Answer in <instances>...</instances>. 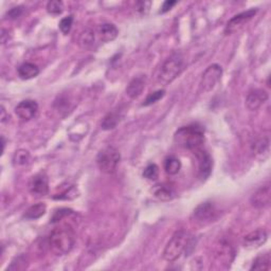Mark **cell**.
Instances as JSON below:
<instances>
[{"instance_id":"14","label":"cell","mask_w":271,"mask_h":271,"mask_svg":"<svg viewBox=\"0 0 271 271\" xmlns=\"http://www.w3.org/2000/svg\"><path fill=\"white\" fill-rule=\"evenodd\" d=\"M234 249L226 240L220 242L215 250V258L219 263H222L226 266H230V264L234 259Z\"/></svg>"},{"instance_id":"12","label":"cell","mask_w":271,"mask_h":271,"mask_svg":"<svg viewBox=\"0 0 271 271\" xmlns=\"http://www.w3.org/2000/svg\"><path fill=\"white\" fill-rule=\"evenodd\" d=\"M268 233L265 229H256L248 233L243 239V246L247 249H256L266 243Z\"/></svg>"},{"instance_id":"7","label":"cell","mask_w":271,"mask_h":271,"mask_svg":"<svg viewBox=\"0 0 271 271\" xmlns=\"http://www.w3.org/2000/svg\"><path fill=\"white\" fill-rule=\"evenodd\" d=\"M218 211L215 205L211 202L203 203L196 207L193 212V218L198 224H208L217 217Z\"/></svg>"},{"instance_id":"6","label":"cell","mask_w":271,"mask_h":271,"mask_svg":"<svg viewBox=\"0 0 271 271\" xmlns=\"http://www.w3.org/2000/svg\"><path fill=\"white\" fill-rule=\"evenodd\" d=\"M223 75V68L217 64L210 65L203 73L202 79H200V87L206 93L212 90L217 83L220 81Z\"/></svg>"},{"instance_id":"1","label":"cell","mask_w":271,"mask_h":271,"mask_svg":"<svg viewBox=\"0 0 271 271\" xmlns=\"http://www.w3.org/2000/svg\"><path fill=\"white\" fill-rule=\"evenodd\" d=\"M74 243V231L69 226L55 228L49 236V248L57 256L68 254L72 250Z\"/></svg>"},{"instance_id":"35","label":"cell","mask_w":271,"mask_h":271,"mask_svg":"<svg viewBox=\"0 0 271 271\" xmlns=\"http://www.w3.org/2000/svg\"><path fill=\"white\" fill-rule=\"evenodd\" d=\"M175 5H176V2H165V3L163 4V6L161 7V11H160V12H161V13H166V12H168L169 10L172 9Z\"/></svg>"},{"instance_id":"9","label":"cell","mask_w":271,"mask_h":271,"mask_svg":"<svg viewBox=\"0 0 271 271\" xmlns=\"http://www.w3.org/2000/svg\"><path fill=\"white\" fill-rule=\"evenodd\" d=\"M271 203V188L266 185L257 189L250 197V204L255 209H265Z\"/></svg>"},{"instance_id":"23","label":"cell","mask_w":271,"mask_h":271,"mask_svg":"<svg viewBox=\"0 0 271 271\" xmlns=\"http://www.w3.org/2000/svg\"><path fill=\"white\" fill-rule=\"evenodd\" d=\"M251 149L254 155H264L267 154L269 150V139L266 137L263 138H257L251 144Z\"/></svg>"},{"instance_id":"15","label":"cell","mask_w":271,"mask_h":271,"mask_svg":"<svg viewBox=\"0 0 271 271\" xmlns=\"http://www.w3.org/2000/svg\"><path fill=\"white\" fill-rule=\"evenodd\" d=\"M268 100V94L263 89H254L250 92L246 98V107L254 112L262 106Z\"/></svg>"},{"instance_id":"13","label":"cell","mask_w":271,"mask_h":271,"mask_svg":"<svg viewBox=\"0 0 271 271\" xmlns=\"http://www.w3.org/2000/svg\"><path fill=\"white\" fill-rule=\"evenodd\" d=\"M38 112V105L33 100H25L15 107V114L24 121L33 119Z\"/></svg>"},{"instance_id":"36","label":"cell","mask_w":271,"mask_h":271,"mask_svg":"<svg viewBox=\"0 0 271 271\" xmlns=\"http://www.w3.org/2000/svg\"><path fill=\"white\" fill-rule=\"evenodd\" d=\"M7 119H9V118H7V115H6V109H5V107H4V106H2V122H3V123H5Z\"/></svg>"},{"instance_id":"20","label":"cell","mask_w":271,"mask_h":271,"mask_svg":"<svg viewBox=\"0 0 271 271\" xmlns=\"http://www.w3.org/2000/svg\"><path fill=\"white\" fill-rule=\"evenodd\" d=\"M17 72L21 78L30 79L39 74V68L32 63H24L23 65L19 66Z\"/></svg>"},{"instance_id":"32","label":"cell","mask_w":271,"mask_h":271,"mask_svg":"<svg viewBox=\"0 0 271 271\" xmlns=\"http://www.w3.org/2000/svg\"><path fill=\"white\" fill-rule=\"evenodd\" d=\"M70 213H71V210H68V209H61V210H57L56 212L54 213L52 219H51V222L52 223H56L58 222V220H62L63 217L69 215Z\"/></svg>"},{"instance_id":"19","label":"cell","mask_w":271,"mask_h":271,"mask_svg":"<svg viewBox=\"0 0 271 271\" xmlns=\"http://www.w3.org/2000/svg\"><path fill=\"white\" fill-rule=\"evenodd\" d=\"M119 30L114 24H103L99 28V35L103 43L113 42L118 37Z\"/></svg>"},{"instance_id":"2","label":"cell","mask_w":271,"mask_h":271,"mask_svg":"<svg viewBox=\"0 0 271 271\" xmlns=\"http://www.w3.org/2000/svg\"><path fill=\"white\" fill-rule=\"evenodd\" d=\"M174 141L180 147L196 150L204 144L205 130L197 124L180 127L174 135Z\"/></svg>"},{"instance_id":"8","label":"cell","mask_w":271,"mask_h":271,"mask_svg":"<svg viewBox=\"0 0 271 271\" xmlns=\"http://www.w3.org/2000/svg\"><path fill=\"white\" fill-rule=\"evenodd\" d=\"M257 12L256 9H250L246 12L239 13L235 16H233L230 21L227 23L226 28H225V33L227 35L233 34L238 30L242 29L246 24H248L251 19H252Z\"/></svg>"},{"instance_id":"28","label":"cell","mask_w":271,"mask_h":271,"mask_svg":"<svg viewBox=\"0 0 271 271\" xmlns=\"http://www.w3.org/2000/svg\"><path fill=\"white\" fill-rule=\"evenodd\" d=\"M159 176V167L155 163L148 164L143 170V177L147 180H156Z\"/></svg>"},{"instance_id":"24","label":"cell","mask_w":271,"mask_h":271,"mask_svg":"<svg viewBox=\"0 0 271 271\" xmlns=\"http://www.w3.org/2000/svg\"><path fill=\"white\" fill-rule=\"evenodd\" d=\"M251 270H270L271 269V257L269 253L258 255L252 263Z\"/></svg>"},{"instance_id":"21","label":"cell","mask_w":271,"mask_h":271,"mask_svg":"<svg viewBox=\"0 0 271 271\" xmlns=\"http://www.w3.org/2000/svg\"><path fill=\"white\" fill-rule=\"evenodd\" d=\"M47 211V207L45 204L39 203L36 205H33L27 209V211L24 214V217L29 220H33V219H38L41 218L43 215H45Z\"/></svg>"},{"instance_id":"31","label":"cell","mask_w":271,"mask_h":271,"mask_svg":"<svg viewBox=\"0 0 271 271\" xmlns=\"http://www.w3.org/2000/svg\"><path fill=\"white\" fill-rule=\"evenodd\" d=\"M72 25H73V16L70 15V16L63 18L58 26H59V30H61L62 33L66 35L70 32V30H71V28H72Z\"/></svg>"},{"instance_id":"29","label":"cell","mask_w":271,"mask_h":271,"mask_svg":"<svg viewBox=\"0 0 271 271\" xmlns=\"http://www.w3.org/2000/svg\"><path fill=\"white\" fill-rule=\"evenodd\" d=\"M165 92L163 89L161 90H157V92L150 94L149 96H147V98L145 99V101L143 103V106H149V105H153L155 104L156 102H158L160 99H162L163 96H164Z\"/></svg>"},{"instance_id":"18","label":"cell","mask_w":271,"mask_h":271,"mask_svg":"<svg viewBox=\"0 0 271 271\" xmlns=\"http://www.w3.org/2000/svg\"><path fill=\"white\" fill-rule=\"evenodd\" d=\"M152 193L157 199L161 200V202H169V200L174 199L176 196V192L174 191V189L165 184L155 186L152 189Z\"/></svg>"},{"instance_id":"5","label":"cell","mask_w":271,"mask_h":271,"mask_svg":"<svg viewBox=\"0 0 271 271\" xmlns=\"http://www.w3.org/2000/svg\"><path fill=\"white\" fill-rule=\"evenodd\" d=\"M121 160L119 150L112 145L105 146L100 150L97 156V164L99 168L105 174H113Z\"/></svg>"},{"instance_id":"16","label":"cell","mask_w":271,"mask_h":271,"mask_svg":"<svg viewBox=\"0 0 271 271\" xmlns=\"http://www.w3.org/2000/svg\"><path fill=\"white\" fill-rule=\"evenodd\" d=\"M124 114L122 112L121 108L114 109L113 112L108 113L101 123V127L104 130H112L117 127V125L121 122V120L123 119Z\"/></svg>"},{"instance_id":"3","label":"cell","mask_w":271,"mask_h":271,"mask_svg":"<svg viewBox=\"0 0 271 271\" xmlns=\"http://www.w3.org/2000/svg\"><path fill=\"white\" fill-rule=\"evenodd\" d=\"M185 69V58L180 53L172 54L168 58H166L163 64L160 67L157 79L161 84H169L183 72Z\"/></svg>"},{"instance_id":"30","label":"cell","mask_w":271,"mask_h":271,"mask_svg":"<svg viewBox=\"0 0 271 271\" xmlns=\"http://www.w3.org/2000/svg\"><path fill=\"white\" fill-rule=\"evenodd\" d=\"M70 105H71V102H70V99H68L66 96L58 97L54 103V106L58 112H64V110L70 109Z\"/></svg>"},{"instance_id":"10","label":"cell","mask_w":271,"mask_h":271,"mask_svg":"<svg viewBox=\"0 0 271 271\" xmlns=\"http://www.w3.org/2000/svg\"><path fill=\"white\" fill-rule=\"evenodd\" d=\"M196 158L198 161V176L200 179L206 180L212 170L213 161L210 154L202 147L196 149Z\"/></svg>"},{"instance_id":"26","label":"cell","mask_w":271,"mask_h":271,"mask_svg":"<svg viewBox=\"0 0 271 271\" xmlns=\"http://www.w3.org/2000/svg\"><path fill=\"white\" fill-rule=\"evenodd\" d=\"M14 164L16 165H26L30 161V154L26 149H18L15 152L13 157Z\"/></svg>"},{"instance_id":"22","label":"cell","mask_w":271,"mask_h":271,"mask_svg":"<svg viewBox=\"0 0 271 271\" xmlns=\"http://www.w3.org/2000/svg\"><path fill=\"white\" fill-rule=\"evenodd\" d=\"M96 35L92 29H85L78 36V46L82 49L92 48L95 44Z\"/></svg>"},{"instance_id":"17","label":"cell","mask_w":271,"mask_h":271,"mask_svg":"<svg viewBox=\"0 0 271 271\" xmlns=\"http://www.w3.org/2000/svg\"><path fill=\"white\" fill-rule=\"evenodd\" d=\"M144 88H145V77L136 76L129 82L125 92L130 99H136L139 96H141Z\"/></svg>"},{"instance_id":"33","label":"cell","mask_w":271,"mask_h":271,"mask_svg":"<svg viewBox=\"0 0 271 271\" xmlns=\"http://www.w3.org/2000/svg\"><path fill=\"white\" fill-rule=\"evenodd\" d=\"M149 7H150V3L149 2H138L136 4V10L139 14L141 15H145L148 11H149Z\"/></svg>"},{"instance_id":"11","label":"cell","mask_w":271,"mask_h":271,"mask_svg":"<svg viewBox=\"0 0 271 271\" xmlns=\"http://www.w3.org/2000/svg\"><path fill=\"white\" fill-rule=\"evenodd\" d=\"M29 190L31 194L42 197L49 192V180L44 173H38L31 177L29 183Z\"/></svg>"},{"instance_id":"34","label":"cell","mask_w":271,"mask_h":271,"mask_svg":"<svg viewBox=\"0 0 271 271\" xmlns=\"http://www.w3.org/2000/svg\"><path fill=\"white\" fill-rule=\"evenodd\" d=\"M24 12V8L23 7H15V8H12L10 11L7 13V15L9 16L8 18H11V19H15V18H18L19 16H21Z\"/></svg>"},{"instance_id":"25","label":"cell","mask_w":271,"mask_h":271,"mask_svg":"<svg viewBox=\"0 0 271 271\" xmlns=\"http://www.w3.org/2000/svg\"><path fill=\"white\" fill-rule=\"evenodd\" d=\"M164 169L166 174L170 176L176 175L180 172V169H182V162H180V160L176 157H168L164 161Z\"/></svg>"},{"instance_id":"27","label":"cell","mask_w":271,"mask_h":271,"mask_svg":"<svg viewBox=\"0 0 271 271\" xmlns=\"http://www.w3.org/2000/svg\"><path fill=\"white\" fill-rule=\"evenodd\" d=\"M64 4L59 0H51L47 4V11L52 15H58L63 12Z\"/></svg>"},{"instance_id":"4","label":"cell","mask_w":271,"mask_h":271,"mask_svg":"<svg viewBox=\"0 0 271 271\" xmlns=\"http://www.w3.org/2000/svg\"><path fill=\"white\" fill-rule=\"evenodd\" d=\"M190 235L185 230H179L172 236L163 250V258L166 262L173 263L185 252Z\"/></svg>"}]
</instances>
